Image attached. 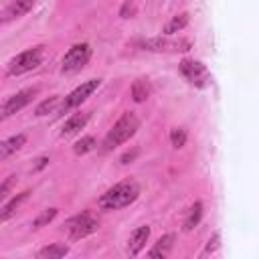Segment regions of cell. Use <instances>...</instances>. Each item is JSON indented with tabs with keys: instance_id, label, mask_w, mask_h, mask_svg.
<instances>
[{
	"instance_id": "1",
	"label": "cell",
	"mask_w": 259,
	"mask_h": 259,
	"mask_svg": "<svg viewBox=\"0 0 259 259\" xmlns=\"http://www.w3.org/2000/svg\"><path fill=\"white\" fill-rule=\"evenodd\" d=\"M138 196H140V184L132 178H125V180L113 184L111 188H107L99 196L97 206H99V210H105V212L119 210V208H125L130 204H134L138 200Z\"/></svg>"
},
{
	"instance_id": "2",
	"label": "cell",
	"mask_w": 259,
	"mask_h": 259,
	"mask_svg": "<svg viewBox=\"0 0 259 259\" xmlns=\"http://www.w3.org/2000/svg\"><path fill=\"white\" fill-rule=\"evenodd\" d=\"M140 130V117L134 111H125L121 113V117L111 125V130L105 134V138L99 144V152L101 154H109L115 148H119L121 144H125L127 140H132L136 136V132Z\"/></svg>"
},
{
	"instance_id": "3",
	"label": "cell",
	"mask_w": 259,
	"mask_h": 259,
	"mask_svg": "<svg viewBox=\"0 0 259 259\" xmlns=\"http://www.w3.org/2000/svg\"><path fill=\"white\" fill-rule=\"evenodd\" d=\"M42 57H45V47L42 45H36V47H30V49L18 53L16 57L10 59L6 75L8 77H18V75H24L28 71H34L42 63Z\"/></svg>"
},
{
	"instance_id": "4",
	"label": "cell",
	"mask_w": 259,
	"mask_h": 259,
	"mask_svg": "<svg viewBox=\"0 0 259 259\" xmlns=\"http://www.w3.org/2000/svg\"><path fill=\"white\" fill-rule=\"evenodd\" d=\"M97 229H99V221L93 217L91 210H81L79 214H75L63 223V231L69 235L71 241L85 239V237L93 235Z\"/></svg>"
},
{
	"instance_id": "5",
	"label": "cell",
	"mask_w": 259,
	"mask_h": 259,
	"mask_svg": "<svg viewBox=\"0 0 259 259\" xmlns=\"http://www.w3.org/2000/svg\"><path fill=\"white\" fill-rule=\"evenodd\" d=\"M178 71H180V75H182L192 87H196V89H206V87H210V83H212L210 71H208L206 65L200 63V61L182 59V61L178 63Z\"/></svg>"
},
{
	"instance_id": "6",
	"label": "cell",
	"mask_w": 259,
	"mask_h": 259,
	"mask_svg": "<svg viewBox=\"0 0 259 259\" xmlns=\"http://www.w3.org/2000/svg\"><path fill=\"white\" fill-rule=\"evenodd\" d=\"M138 47L142 51H150V53H186L190 51L192 42L186 38H172V36H152V38H144L138 42Z\"/></svg>"
},
{
	"instance_id": "7",
	"label": "cell",
	"mask_w": 259,
	"mask_h": 259,
	"mask_svg": "<svg viewBox=\"0 0 259 259\" xmlns=\"http://www.w3.org/2000/svg\"><path fill=\"white\" fill-rule=\"evenodd\" d=\"M99 85H101V79H89V81L81 83L79 87H75V89H73L69 95H65L63 101L59 103V107H57L59 113H67V111L79 107L81 103H85V101L99 89Z\"/></svg>"
},
{
	"instance_id": "8",
	"label": "cell",
	"mask_w": 259,
	"mask_h": 259,
	"mask_svg": "<svg viewBox=\"0 0 259 259\" xmlns=\"http://www.w3.org/2000/svg\"><path fill=\"white\" fill-rule=\"evenodd\" d=\"M91 47L87 42H77L73 45L61 59V71L63 73H77L81 69H85V65L91 59Z\"/></svg>"
},
{
	"instance_id": "9",
	"label": "cell",
	"mask_w": 259,
	"mask_h": 259,
	"mask_svg": "<svg viewBox=\"0 0 259 259\" xmlns=\"http://www.w3.org/2000/svg\"><path fill=\"white\" fill-rule=\"evenodd\" d=\"M38 95V87H26L16 91L14 95H10L2 105H0V119H6L18 111H22L28 103H32V99Z\"/></svg>"
},
{
	"instance_id": "10",
	"label": "cell",
	"mask_w": 259,
	"mask_h": 259,
	"mask_svg": "<svg viewBox=\"0 0 259 259\" xmlns=\"http://www.w3.org/2000/svg\"><path fill=\"white\" fill-rule=\"evenodd\" d=\"M34 2H36V0H12V2L6 6V10L2 12L0 22L4 24V22H12V20H16V18H22L24 14H28V12L32 10Z\"/></svg>"
},
{
	"instance_id": "11",
	"label": "cell",
	"mask_w": 259,
	"mask_h": 259,
	"mask_svg": "<svg viewBox=\"0 0 259 259\" xmlns=\"http://www.w3.org/2000/svg\"><path fill=\"white\" fill-rule=\"evenodd\" d=\"M91 119V111H79V113H73L65 123H63V130H61V138H71L75 134H79L87 121Z\"/></svg>"
},
{
	"instance_id": "12",
	"label": "cell",
	"mask_w": 259,
	"mask_h": 259,
	"mask_svg": "<svg viewBox=\"0 0 259 259\" xmlns=\"http://www.w3.org/2000/svg\"><path fill=\"white\" fill-rule=\"evenodd\" d=\"M148 239H150V227L148 225H142V227H138L132 235H130V239H127V253L130 255H140L142 253V249L146 247V243H148Z\"/></svg>"
},
{
	"instance_id": "13",
	"label": "cell",
	"mask_w": 259,
	"mask_h": 259,
	"mask_svg": "<svg viewBox=\"0 0 259 259\" xmlns=\"http://www.w3.org/2000/svg\"><path fill=\"white\" fill-rule=\"evenodd\" d=\"M174 241H176V235H174V233L162 235V237L154 243V247L148 251V257H152V259H164V257H168L170 251H172V247H174Z\"/></svg>"
},
{
	"instance_id": "14",
	"label": "cell",
	"mask_w": 259,
	"mask_h": 259,
	"mask_svg": "<svg viewBox=\"0 0 259 259\" xmlns=\"http://www.w3.org/2000/svg\"><path fill=\"white\" fill-rule=\"evenodd\" d=\"M30 196V190H22V192H18V194H14L4 206H0V223H6V221H10L14 214H16V210L20 208V204L26 200Z\"/></svg>"
},
{
	"instance_id": "15",
	"label": "cell",
	"mask_w": 259,
	"mask_h": 259,
	"mask_svg": "<svg viewBox=\"0 0 259 259\" xmlns=\"http://www.w3.org/2000/svg\"><path fill=\"white\" fill-rule=\"evenodd\" d=\"M26 140H28L26 134H16V136H10L4 142H0V160H6L12 154H16L18 150H22V146L26 144Z\"/></svg>"
},
{
	"instance_id": "16",
	"label": "cell",
	"mask_w": 259,
	"mask_h": 259,
	"mask_svg": "<svg viewBox=\"0 0 259 259\" xmlns=\"http://www.w3.org/2000/svg\"><path fill=\"white\" fill-rule=\"evenodd\" d=\"M188 22H190V14H188V12H180V14L172 16V18H170V20L164 24V28H162V34H166V36H172V34H176V32L184 30V28L188 26Z\"/></svg>"
},
{
	"instance_id": "17",
	"label": "cell",
	"mask_w": 259,
	"mask_h": 259,
	"mask_svg": "<svg viewBox=\"0 0 259 259\" xmlns=\"http://www.w3.org/2000/svg\"><path fill=\"white\" fill-rule=\"evenodd\" d=\"M132 99L136 101V103H144L148 97H150V93H152V85H150V81L148 79H144V77H140V79H136L134 83H132Z\"/></svg>"
},
{
	"instance_id": "18",
	"label": "cell",
	"mask_w": 259,
	"mask_h": 259,
	"mask_svg": "<svg viewBox=\"0 0 259 259\" xmlns=\"http://www.w3.org/2000/svg\"><path fill=\"white\" fill-rule=\"evenodd\" d=\"M65 255H69V245H65V243L47 245V247H42V249L36 253L38 259H61V257H65Z\"/></svg>"
},
{
	"instance_id": "19",
	"label": "cell",
	"mask_w": 259,
	"mask_h": 259,
	"mask_svg": "<svg viewBox=\"0 0 259 259\" xmlns=\"http://www.w3.org/2000/svg\"><path fill=\"white\" fill-rule=\"evenodd\" d=\"M202 202L200 200H196L190 208H188V212H186V217H184V231H192L198 223H200V219H202Z\"/></svg>"
},
{
	"instance_id": "20",
	"label": "cell",
	"mask_w": 259,
	"mask_h": 259,
	"mask_svg": "<svg viewBox=\"0 0 259 259\" xmlns=\"http://www.w3.org/2000/svg\"><path fill=\"white\" fill-rule=\"evenodd\" d=\"M59 214V208L57 206H51V208H45L42 212H38L34 219H32V223H30V229L32 231H38V229H42V227H47L55 217Z\"/></svg>"
},
{
	"instance_id": "21",
	"label": "cell",
	"mask_w": 259,
	"mask_h": 259,
	"mask_svg": "<svg viewBox=\"0 0 259 259\" xmlns=\"http://www.w3.org/2000/svg\"><path fill=\"white\" fill-rule=\"evenodd\" d=\"M59 103H61V97H59V95H51L49 99H42V101L34 107V115H36V117H42V115L55 111Z\"/></svg>"
},
{
	"instance_id": "22",
	"label": "cell",
	"mask_w": 259,
	"mask_h": 259,
	"mask_svg": "<svg viewBox=\"0 0 259 259\" xmlns=\"http://www.w3.org/2000/svg\"><path fill=\"white\" fill-rule=\"evenodd\" d=\"M95 148H97V140H95L93 136H83L81 140L75 142L73 152H75L77 156H83V154H87V152H91V150H95Z\"/></svg>"
},
{
	"instance_id": "23",
	"label": "cell",
	"mask_w": 259,
	"mask_h": 259,
	"mask_svg": "<svg viewBox=\"0 0 259 259\" xmlns=\"http://www.w3.org/2000/svg\"><path fill=\"white\" fill-rule=\"evenodd\" d=\"M186 140H188V134H186V130H184V127H174V130L170 132V142H172V148H176V150L184 148Z\"/></svg>"
},
{
	"instance_id": "24",
	"label": "cell",
	"mask_w": 259,
	"mask_h": 259,
	"mask_svg": "<svg viewBox=\"0 0 259 259\" xmlns=\"http://www.w3.org/2000/svg\"><path fill=\"white\" fill-rule=\"evenodd\" d=\"M14 186H16V176H14V174H12V176H6V178L0 182V202H4V200L12 194Z\"/></svg>"
},
{
	"instance_id": "25",
	"label": "cell",
	"mask_w": 259,
	"mask_h": 259,
	"mask_svg": "<svg viewBox=\"0 0 259 259\" xmlns=\"http://www.w3.org/2000/svg\"><path fill=\"white\" fill-rule=\"evenodd\" d=\"M119 16H121V18H132V16H136V4H134V0H123V4H121V8H119Z\"/></svg>"
},
{
	"instance_id": "26",
	"label": "cell",
	"mask_w": 259,
	"mask_h": 259,
	"mask_svg": "<svg viewBox=\"0 0 259 259\" xmlns=\"http://www.w3.org/2000/svg\"><path fill=\"white\" fill-rule=\"evenodd\" d=\"M219 245H221V233L217 231V233H212V237L208 239V243H206V247H204V253H202V255L214 253V251L219 249Z\"/></svg>"
},
{
	"instance_id": "27",
	"label": "cell",
	"mask_w": 259,
	"mask_h": 259,
	"mask_svg": "<svg viewBox=\"0 0 259 259\" xmlns=\"http://www.w3.org/2000/svg\"><path fill=\"white\" fill-rule=\"evenodd\" d=\"M138 154H140V150H138V148H132V150H127V152L121 156V160H119V162H121V164H130V162H134V160H136V156H138Z\"/></svg>"
},
{
	"instance_id": "28",
	"label": "cell",
	"mask_w": 259,
	"mask_h": 259,
	"mask_svg": "<svg viewBox=\"0 0 259 259\" xmlns=\"http://www.w3.org/2000/svg\"><path fill=\"white\" fill-rule=\"evenodd\" d=\"M45 166H49V158H47V156H40V158H36V160H34L32 172H38V170H42Z\"/></svg>"
}]
</instances>
